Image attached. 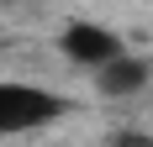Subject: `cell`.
<instances>
[{
    "label": "cell",
    "mask_w": 153,
    "mask_h": 147,
    "mask_svg": "<svg viewBox=\"0 0 153 147\" xmlns=\"http://www.w3.org/2000/svg\"><path fill=\"white\" fill-rule=\"evenodd\" d=\"M111 147H153L148 132H111Z\"/></svg>",
    "instance_id": "cell-4"
},
{
    "label": "cell",
    "mask_w": 153,
    "mask_h": 147,
    "mask_svg": "<svg viewBox=\"0 0 153 147\" xmlns=\"http://www.w3.org/2000/svg\"><path fill=\"white\" fill-rule=\"evenodd\" d=\"M58 47H63V53H69L74 63L95 68V74L127 53V47H122V37H116V32H106V26H95V21H63V32H58Z\"/></svg>",
    "instance_id": "cell-2"
},
{
    "label": "cell",
    "mask_w": 153,
    "mask_h": 147,
    "mask_svg": "<svg viewBox=\"0 0 153 147\" xmlns=\"http://www.w3.org/2000/svg\"><path fill=\"white\" fill-rule=\"evenodd\" d=\"M74 105L53 95V89H37V84H0V137H16V132H37L48 121L69 116Z\"/></svg>",
    "instance_id": "cell-1"
},
{
    "label": "cell",
    "mask_w": 153,
    "mask_h": 147,
    "mask_svg": "<svg viewBox=\"0 0 153 147\" xmlns=\"http://www.w3.org/2000/svg\"><path fill=\"white\" fill-rule=\"evenodd\" d=\"M148 58H132V53H122L116 63H106V68L95 74V89L106 95V100H127V95H137L143 84H148Z\"/></svg>",
    "instance_id": "cell-3"
}]
</instances>
